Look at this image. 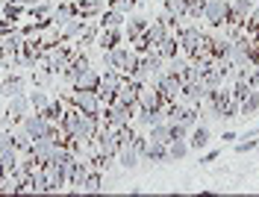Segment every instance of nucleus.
Here are the masks:
<instances>
[{
	"label": "nucleus",
	"mask_w": 259,
	"mask_h": 197,
	"mask_svg": "<svg viewBox=\"0 0 259 197\" xmlns=\"http://www.w3.org/2000/svg\"><path fill=\"white\" fill-rule=\"evenodd\" d=\"M59 130L68 141H82L89 144L95 138V132L100 130V115L95 112H80V109H65V115L59 118Z\"/></svg>",
	"instance_id": "1"
},
{
	"label": "nucleus",
	"mask_w": 259,
	"mask_h": 197,
	"mask_svg": "<svg viewBox=\"0 0 259 197\" xmlns=\"http://www.w3.org/2000/svg\"><path fill=\"white\" fill-rule=\"evenodd\" d=\"M136 112H139V106H133V103H127V100H121V97H112V100H106V106H103L100 118H103L106 127L118 130V127L130 124V121L136 118Z\"/></svg>",
	"instance_id": "2"
},
{
	"label": "nucleus",
	"mask_w": 259,
	"mask_h": 197,
	"mask_svg": "<svg viewBox=\"0 0 259 197\" xmlns=\"http://www.w3.org/2000/svg\"><path fill=\"white\" fill-rule=\"evenodd\" d=\"M136 62H139L136 47H124V44H118V47H112V50H106V53H103V68L118 71V74H127Z\"/></svg>",
	"instance_id": "3"
},
{
	"label": "nucleus",
	"mask_w": 259,
	"mask_h": 197,
	"mask_svg": "<svg viewBox=\"0 0 259 197\" xmlns=\"http://www.w3.org/2000/svg\"><path fill=\"white\" fill-rule=\"evenodd\" d=\"M71 53L74 50L68 47V44H62V41H56V44H50V47H45V56H41V65H45V71L48 74H62L65 65L71 62Z\"/></svg>",
	"instance_id": "4"
},
{
	"label": "nucleus",
	"mask_w": 259,
	"mask_h": 197,
	"mask_svg": "<svg viewBox=\"0 0 259 197\" xmlns=\"http://www.w3.org/2000/svg\"><path fill=\"white\" fill-rule=\"evenodd\" d=\"M68 103H71L74 109H80V112H95V115H100L103 106H106V103L100 100V94H97V91H89V88H71Z\"/></svg>",
	"instance_id": "5"
},
{
	"label": "nucleus",
	"mask_w": 259,
	"mask_h": 197,
	"mask_svg": "<svg viewBox=\"0 0 259 197\" xmlns=\"http://www.w3.org/2000/svg\"><path fill=\"white\" fill-rule=\"evenodd\" d=\"M153 85H156V91L162 94V100H165V103H177L180 91H183V77H177V74H168V71H159V74L153 77Z\"/></svg>",
	"instance_id": "6"
},
{
	"label": "nucleus",
	"mask_w": 259,
	"mask_h": 197,
	"mask_svg": "<svg viewBox=\"0 0 259 197\" xmlns=\"http://www.w3.org/2000/svg\"><path fill=\"white\" fill-rule=\"evenodd\" d=\"M56 127H59V124H50L41 112H35V115H30V112H27V115H24V121H21V130L27 132L30 138H45V135H50Z\"/></svg>",
	"instance_id": "7"
},
{
	"label": "nucleus",
	"mask_w": 259,
	"mask_h": 197,
	"mask_svg": "<svg viewBox=\"0 0 259 197\" xmlns=\"http://www.w3.org/2000/svg\"><path fill=\"white\" fill-rule=\"evenodd\" d=\"M203 21H206L209 27H215V30L227 27V21H230V0H206Z\"/></svg>",
	"instance_id": "8"
},
{
	"label": "nucleus",
	"mask_w": 259,
	"mask_h": 197,
	"mask_svg": "<svg viewBox=\"0 0 259 197\" xmlns=\"http://www.w3.org/2000/svg\"><path fill=\"white\" fill-rule=\"evenodd\" d=\"M32 109L30 103V94H15V97H9V106H6V118H3V127H15L24 121V115Z\"/></svg>",
	"instance_id": "9"
},
{
	"label": "nucleus",
	"mask_w": 259,
	"mask_h": 197,
	"mask_svg": "<svg viewBox=\"0 0 259 197\" xmlns=\"http://www.w3.org/2000/svg\"><path fill=\"white\" fill-rule=\"evenodd\" d=\"M95 150L97 153H103V156H118V135H115L112 127H106V124H100V130L95 132Z\"/></svg>",
	"instance_id": "10"
},
{
	"label": "nucleus",
	"mask_w": 259,
	"mask_h": 197,
	"mask_svg": "<svg viewBox=\"0 0 259 197\" xmlns=\"http://www.w3.org/2000/svg\"><path fill=\"white\" fill-rule=\"evenodd\" d=\"M177 35H180V53H186L189 59H192V53L200 47V41H203V30L192 24V27H177Z\"/></svg>",
	"instance_id": "11"
},
{
	"label": "nucleus",
	"mask_w": 259,
	"mask_h": 197,
	"mask_svg": "<svg viewBox=\"0 0 259 197\" xmlns=\"http://www.w3.org/2000/svg\"><path fill=\"white\" fill-rule=\"evenodd\" d=\"M253 9H256V0H230V21H227V27L242 30Z\"/></svg>",
	"instance_id": "12"
},
{
	"label": "nucleus",
	"mask_w": 259,
	"mask_h": 197,
	"mask_svg": "<svg viewBox=\"0 0 259 197\" xmlns=\"http://www.w3.org/2000/svg\"><path fill=\"white\" fill-rule=\"evenodd\" d=\"M89 68H92V59H89L82 50H74V53H71V62H68L65 71H62V80L68 82V85H74L77 77H80L82 71H89Z\"/></svg>",
	"instance_id": "13"
},
{
	"label": "nucleus",
	"mask_w": 259,
	"mask_h": 197,
	"mask_svg": "<svg viewBox=\"0 0 259 197\" xmlns=\"http://www.w3.org/2000/svg\"><path fill=\"white\" fill-rule=\"evenodd\" d=\"M121 80H124V74H118V71H103L100 74V85H97V94H100V100L106 103V100H112L115 94H118V85H121Z\"/></svg>",
	"instance_id": "14"
},
{
	"label": "nucleus",
	"mask_w": 259,
	"mask_h": 197,
	"mask_svg": "<svg viewBox=\"0 0 259 197\" xmlns=\"http://www.w3.org/2000/svg\"><path fill=\"white\" fill-rule=\"evenodd\" d=\"M48 177V191H62L68 185V168L71 165H41Z\"/></svg>",
	"instance_id": "15"
},
{
	"label": "nucleus",
	"mask_w": 259,
	"mask_h": 197,
	"mask_svg": "<svg viewBox=\"0 0 259 197\" xmlns=\"http://www.w3.org/2000/svg\"><path fill=\"white\" fill-rule=\"evenodd\" d=\"M115 159H118V165H121L124 171H136L139 165L145 162V159H142V150L136 147V141H133V144H121Z\"/></svg>",
	"instance_id": "16"
},
{
	"label": "nucleus",
	"mask_w": 259,
	"mask_h": 197,
	"mask_svg": "<svg viewBox=\"0 0 259 197\" xmlns=\"http://www.w3.org/2000/svg\"><path fill=\"white\" fill-rule=\"evenodd\" d=\"M206 85L203 80H194V82H183V91H180V100L186 103V106H200V100L206 97Z\"/></svg>",
	"instance_id": "17"
},
{
	"label": "nucleus",
	"mask_w": 259,
	"mask_h": 197,
	"mask_svg": "<svg viewBox=\"0 0 259 197\" xmlns=\"http://www.w3.org/2000/svg\"><path fill=\"white\" fill-rule=\"evenodd\" d=\"M139 109H165V100H162V94L156 91L153 82L139 85Z\"/></svg>",
	"instance_id": "18"
},
{
	"label": "nucleus",
	"mask_w": 259,
	"mask_h": 197,
	"mask_svg": "<svg viewBox=\"0 0 259 197\" xmlns=\"http://www.w3.org/2000/svg\"><path fill=\"white\" fill-rule=\"evenodd\" d=\"M147 24H150V18H142V15H127V24H124V35H127V41H139L142 35H145Z\"/></svg>",
	"instance_id": "19"
},
{
	"label": "nucleus",
	"mask_w": 259,
	"mask_h": 197,
	"mask_svg": "<svg viewBox=\"0 0 259 197\" xmlns=\"http://www.w3.org/2000/svg\"><path fill=\"white\" fill-rule=\"evenodd\" d=\"M124 38H127V35H124V27H115V30H100V33H97V41H95V44L103 50V53H106V50L118 47Z\"/></svg>",
	"instance_id": "20"
},
{
	"label": "nucleus",
	"mask_w": 259,
	"mask_h": 197,
	"mask_svg": "<svg viewBox=\"0 0 259 197\" xmlns=\"http://www.w3.org/2000/svg\"><path fill=\"white\" fill-rule=\"evenodd\" d=\"M145 162H153V165H171V156H168V144H165V141H147Z\"/></svg>",
	"instance_id": "21"
},
{
	"label": "nucleus",
	"mask_w": 259,
	"mask_h": 197,
	"mask_svg": "<svg viewBox=\"0 0 259 197\" xmlns=\"http://www.w3.org/2000/svg\"><path fill=\"white\" fill-rule=\"evenodd\" d=\"M92 21L89 18H82V15H74L68 24L62 27V35H59V41H71V38H80L82 33H85V27H89Z\"/></svg>",
	"instance_id": "22"
},
{
	"label": "nucleus",
	"mask_w": 259,
	"mask_h": 197,
	"mask_svg": "<svg viewBox=\"0 0 259 197\" xmlns=\"http://www.w3.org/2000/svg\"><path fill=\"white\" fill-rule=\"evenodd\" d=\"M212 141V130L209 124H197L192 132H189V147L192 150H206Z\"/></svg>",
	"instance_id": "23"
},
{
	"label": "nucleus",
	"mask_w": 259,
	"mask_h": 197,
	"mask_svg": "<svg viewBox=\"0 0 259 197\" xmlns=\"http://www.w3.org/2000/svg\"><path fill=\"white\" fill-rule=\"evenodd\" d=\"M77 15V6L71 3V0H65V3H59V6H53V12H50V21H53V27L59 30V27H65L71 18Z\"/></svg>",
	"instance_id": "24"
},
{
	"label": "nucleus",
	"mask_w": 259,
	"mask_h": 197,
	"mask_svg": "<svg viewBox=\"0 0 259 197\" xmlns=\"http://www.w3.org/2000/svg\"><path fill=\"white\" fill-rule=\"evenodd\" d=\"M15 94H24V77L21 74H9L0 80V97H15Z\"/></svg>",
	"instance_id": "25"
},
{
	"label": "nucleus",
	"mask_w": 259,
	"mask_h": 197,
	"mask_svg": "<svg viewBox=\"0 0 259 197\" xmlns=\"http://www.w3.org/2000/svg\"><path fill=\"white\" fill-rule=\"evenodd\" d=\"M74 6H77V15H82V18H97L106 6H109V0H74Z\"/></svg>",
	"instance_id": "26"
},
{
	"label": "nucleus",
	"mask_w": 259,
	"mask_h": 197,
	"mask_svg": "<svg viewBox=\"0 0 259 197\" xmlns=\"http://www.w3.org/2000/svg\"><path fill=\"white\" fill-rule=\"evenodd\" d=\"M156 50H159V56L165 59V62H168V59H174V56L180 53V35H177V30L165 35L159 44H156Z\"/></svg>",
	"instance_id": "27"
},
{
	"label": "nucleus",
	"mask_w": 259,
	"mask_h": 197,
	"mask_svg": "<svg viewBox=\"0 0 259 197\" xmlns=\"http://www.w3.org/2000/svg\"><path fill=\"white\" fill-rule=\"evenodd\" d=\"M97 24H100V30H115V27H124L127 24V15H121V12H115V9H103L100 15H97Z\"/></svg>",
	"instance_id": "28"
},
{
	"label": "nucleus",
	"mask_w": 259,
	"mask_h": 197,
	"mask_svg": "<svg viewBox=\"0 0 259 197\" xmlns=\"http://www.w3.org/2000/svg\"><path fill=\"white\" fill-rule=\"evenodd\" d=\"M100 74L103 71H97V68H89V71H82L77 82L71 85V88H89V91H97V85H100Z\"/></svg>",
	"instance_id": "29"
},
{
	"label": "nucleus",
	"mask_w": 259,
	"mask_h": 197,
	"mask_svg": "<svg viewBox=\"0 0 259 197\" xmlns=\"http://www.w3.org/2000/svg\"><path fill=\"white\" fill-rule=\"evenodd\" d=\"M239 115L247 118V121H250L253 115H259V94L256 91H250L244 100H239Z\"/></svg>",
	"instance_id": "30"
},
{
	"label": "nucleus",
	"mask_w": 259,
	"mask_h": 197,
	"mask_svg": "<svg viewBox=\"0 0 259 197\" xmlns=\"http://www.w3.org/2000/svg\"><path fill=\"white\" fill-rule=\"evenodd\" d=\"M115 97H121V100H127V103H133V106H139V85L124 77L121 85H118V94H115Z\"/></svg>",
	"instance_id": "31"
},
{
	"label": "nucleus",
	"mask_w": 259,
	"mask_h": 197,
	"mask_svg": "<svg viewBox=\"0 0 259 197\" xmlns=\"http://www.w3.org/2000/svg\"><path fill=\"white\" fill-rule=\"evenodd\" d=\"M189 138H174L171 144H168V156H171V162H183L186 156H189Z\"/></svg>",
	"instance_id": "32"
},
{
	"label": "nucleus",
	"mask_w": 259,
	"mask_h": 197,
	"mask_svg": "<svg viewBox=\"0 0 259 197\" xmlns=\"http://www.w3.org/2000/svg\"><path fill=\"white\" fill-rule=\"evenodd\" d=\"M38 112L48 118L50 124H59V118L65 115V103H62V100H50L48 106H45V109H38Z\"/></svg>",
	"instance_id": "33"
},
{
	"label": "nucleus",
	"mask_w": 259,
	"mask_h": 197,
	"mask_svg": "<svg viewBox=\"0 0 259 197\" xmlns=\"http://www.w3.org/2000/svg\"><path fill=\"white\" fill-rule=\"evenodd\" d=\"M100 188H103V171L92 168V171L85 174V180H82V188H80V191H100Z\"/></svg>",
	"instance_id": "34"
},
{
	"label": "nucleus",
	"mask_w": 259,
	"mask_h": 197,
	"mask_svg": "<svg viewBox=\"0 0 259 197\" xmlns=\"http://www.w3.org/2000/svg\"><path fill=\"white\" fill-rule=\"evenodd\" d=\"M147 138H150V141H165V144H171L168 121H162V124H156V127H150V130H147Z\"/></svg>",
	"instance_id": "35"
},
{
	"label": "nucleus",
	"mask_w": 259,
	"mask_h": 197,
	"mask_svg": "<svg viewBox=\"0 0 259 197\" xmlns=\"http://www.w3.org/2000/svg\"><path fill=\"white\" fill-rule=\"evenodd\" d=\"M256 141H259V135H242V141H236V153H239V156L253 153V150H256Z\"/></svg>",
	"instance_id": "36"
},
{
	"label": "nucleus",
	"mask_w": 259,
	"mask_h": 197,
	"mask_svg": "<svg viewBox=\"0 0 259 197\" xmlns=\"http://www.w3.org/2000/svg\"><path fill=\"white\" fill-rule=\"evenodd\" d=\"M24 9H27V6H18L12 0H6V3H3V18H6V21H18V18L24 15Z\"/></svg>",
	"instance_id": "37"
},
{
	"label": "nucleus",
	"mask_w": 259,
	"mask_h": 197,
	"mask_svg": "<svg viewBox=\"0 0 259 197\" xmlns=\"http://www.w3.org/2000/svg\"><path fill=\"white\" fill-rule=\"evenodd\" d=\"M203 9H206V0H189L186 18H192V21H200V18H203Z\"/></svg>",
	"instance_id": "38"
},
{
	"label": "nucleus",
	"mask_w": 259,
	"mask_h": 197,
	"mask_svg": "<svg viewBox=\"0 0 259 197\" xmlns=\"http://www.w3.org/2000/svg\"><path fill=\"white\" fill-rule=\"evenodd\" d=\"M136 6H139L136 0H109V9L121 12V15H133V9H136Z\"/></svg>",
	"instance_id": "39"
},
{
	"label": "nucleus",
	"mask_w": 259,
	"mask_h": 197,
	"mask_svg": "<svg viewBox=\"0 0 259 197\" xmlns=\"http://www.w3.org/2000/svg\"><path fill=\"white\" fill-rule=\"evenodd\" d=\"M165 9H168L171 15H177V18H186V9H189V0H165Z\"/></svg>",
	"instance_id": "40"
},
{
	"label": "nucleus",
	"mask_w": 259,
	"mask_h": 197,
	"mask_svg": "<svg viewBox=\"0 0 259 197\" xmlns=\"http://www.w3.org/2000/svg\"><path fill=\"white\" fill-rule=\"evenodd\" d=\"M230 91H233V97H236V100H244L253 88L247 85V80H233V88H230Z\"/></svg>",
	"instance_id": "41"
},
{
	"label": "nucleus",
	"mask_w": 259,
	"mask_h": 197,
	"mask_svg": "<svg viewBox=\"0 0 259 197\" xmlns=\"http://www.w3.org/2000/svg\"><path fill=\"white\" fill-rule=\"evenodd\" d=\"M30 103H32V109L38 112V109H45V106L50 103V97L41 91V88H35V91H30Z\"/></svg>",
	"instance_id": "42"
},
{
	"label": "nucleus",
	"mask_w": 259,
	"mask_h": 197,
	"mask_svg": "<svg viewBox=\"0 0 259 197\" xmlns=\"http://www.w3.org/2000/svg\"><path fill=\"white\" fill-rule=\"evenodd\" d=\"M15 147H18V153H30V150H32V138L24 130L15 132Z\"/></svg>",
	"instance_id": "43"
},
{
	"label": "nucleus",
	"mask_w": 259,
	"mask_h": 197,
	"mask_svg": "<svg viewBox=\"0 0 259 197\" xmlns=\"http://www.w3.org/2000/svg\"><path fill=\"white\" fill-rule=\"evenodd\" d=\"M218 156H221V150H209V153H203V156H200V165H212Z\"/></svg>",
	"instance_id": "44"
},
{
	"label": "nucleus",
	"mask_w": 259,
	"mask_h": 197,
	"mask_svg": "<svg viewBox=\"0 0 259 197\" xmlns=\"http://www.w3.org/2000/svg\"><path fill=\"white\" fill-rule=\"evenodd\" d=\"M12 30V21H0V35H6Z\"/></svg>",
	"instance_id": "45"
},
{
	"label": "nucleus",
	"mask_w": 259,
	"mask_h": 197,
	"mask_svg": "<svg viewBox=\"0 0 259 197\" xmlns=\"http://www.w3.org/2000/svg\"><path fill=\"white\" fill-rule=\"evenodd\" d=\"M221 138H224V141H236V138H239V135H236V132L230 130V132H224V135H221Z\"/></svg>",
	"instance_id": "46"
},
{
	"label": "nucleus",
	"mask_w": 259,
	"mask_h": 197,
	"mask_svg": "<svg viewBox=\"0 0 259 197\" xmlns=\"http://www.w3.org/2000/svg\"><path fill=\"white\" fill-rule=\"evenodd\" d=\"M136 3H139V6H142V3H150V0H136Z\"/></svg>",
	"instance_id": "47"
},
{
	"label": "nucleus",
	"mask_w": 259,
	"mask_h": 197,
	"mask_svg": "<svg viewBox=\"0 0 259 197\" xmlns=\"http://www.w3.org/2000/svg\"><path fill=\"white\" fill-rule=\"evenodd\" d=\"M253 91H256V94H259V85H256V88H253Z\"/></svg>",
	"instance_id": "48"
},
{
	"label": "nucleus",
	"mask_w": 259,
	"mask_h": 197,
	"mask_svg": "<svg viewBox=\"0 0 259 197\" xmlns=\"http://www.w3.org/2000/svg\"><path fill=\"white\" fill-rule=\"evenodd\" d=\"M256 153H259V141H256Z\"/></svg>",
	"instance_id": "49"
},
{
	"label": "nucleus",
	"mask_w": 259,
	"mask_h": 197,
	"mask_svg": "<svg viewBox=\"0 0 259 197\" xmlns=\"http://www.w3.org/2000/svg\"><path fill=\"white\" fill-rule=\"evenodd\" d=\"M256 130H259V124H256Z\"/></svg>",
	"instance_id": "50"
},
{
	"label": "nucleus",
	"mask_w": 259,
	"mask_h": 197,
	"mask_svg": "<svg viewBox=\"0 0 259 197\" xmlns=\"http://www.w3.org/2000/svg\"><path fill=\"white\" fill-rule=\"evenodd\" d=\"M71 3H74V0H71Z\"/></svg>",
	"instance_id": "51"
}]
</instances>
